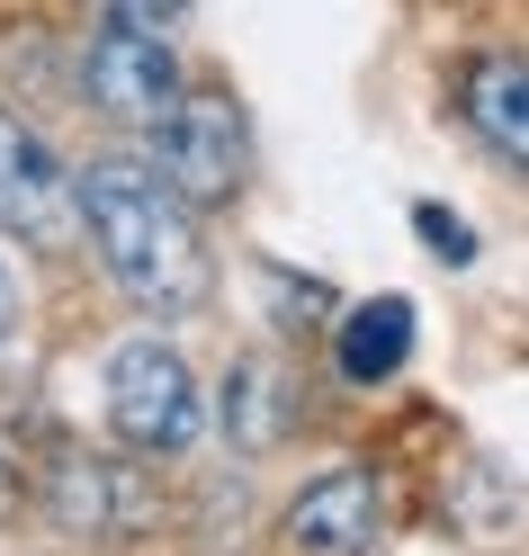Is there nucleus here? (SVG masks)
<instances>
[{"label":"nucleus","instance_id":"nucleus-1","mask_svg":"<svg viewBox=\"0 0 529 556\" xmlns=\"http://www.w3.org/2000/svg\"><path fill=\"white\" fill-rule=\"evenodd\" d=\"M81 216L109 278L144 305V315H189L206 296V252H198V225H189V198L162 180L153 162H90L81 170Z\"/></svg>","mask_w":529,"mask_h":556},{"label":"nucleus","instance_id":"nucleus-2","mask_svg":"<svg viewBox=\"0 0 529 556\" xmlns=\"http://www.w3.org/2000/svg\"><path fill=\"white\" fill-rule=\"evenodd\" d=\"M109 422L126 448H144V458H180V448H198L206 431V395L189 359L171 351V341H117L109 351Z\"/></svg>","mask_w":529,"mask_h":556},{"label":"nucleus","instance_id":"nucleus-3","mask_svg":"<svg viewBox=\"0 0 529 556\" xmlns=\"http://www.w3.org/2000/svg\"><path fill=\"white\" fill-rule=\"evenodd\" d=\"M242 162H252V135L225 90H180V109L153 126V170L189 206H225L242 189Z\"/></svg>","mask_w":529,"mask_h":556},{"label":"nucleus","instance_id":"nucleus-4","mask_svg":"<svg viewBox=\"0 0 529 556\" xmlns=\"http://www.w3.org/2000/svg\"><path fill=\"white\" fill-rule=\"evenodd\" d=\"M81 90H90V109L99 117H117V126H162L171 109H180V54H171L162 27H117V18H99V37L81 54Z\"/></svg>","mask_w":529,"mask_h":556},{"label":"nucleus","instance_id":"nucleus-5","mask_svg":"<svg viewBox=\"0 0 529 556\" xmlns=\"http://www.w3.org/2000/svg\"><path fill=\"white\" fill-rule=\"evenodd\" d=\"M46 511L73 539H144L162 520V494H153V476L135 458H54Z\"/></svg>","mask_w":529,"mask_h":556},{"label":"nucleus","instance_id":"nucleus-6","mask_svg":"<svg viewBox=\"0 0 529 556\" xmlns=\"http://www.w3.org/2000/svg\"><path fill=\"white\" fill-rule=\"evenodd\" d=\"M0 225L18 242H73L81 216V170H63L37 126L0 117Z\"/></svg>","mask_w":529,"mask_h":556},{"label":"nucleus","instance_id":"nucleus-7","mask_svg":"<svg viewBox=\"0 0 529 556\" xmlns=\"http://www.w3.org/2000/svg\"><path fill=\"white\" fill-rule=\"evenodd\" d=\"M386 530V494L368 467H332L288 503V547L297 556H368Z\"/></svg>","mask_w":529,"mask_h":556},{"label":"nucleus","instance_id":"nucleus-8","mask_svg":"<svg viewBox=\"0 0 529 556\" xmlns=\"http://www.w3.org/2000/svg\"><path fill=\"white\" fill-rule=\"evenodd\" d=\"M457 109L484 135V153H503L529 180V54H476L457 81Z\"/></svg>","mask_w":529,"mask_h":556},{"label":"nucleus","instance_id":"nucleus-9","mask_svg":"<svg viewBox=\"0 0 529 556\" xmlns=\"http://www.w3.org/2000/svg\"><path fill=\"white\" fill-rule=\"evenodd\" d=\"M332 359L350 387H386L404 359H413V305L404 296H368V305H350L341 315V341H332Z\"/></svg>","mask_w":529,"mask_h":556},{"label":"nucleus","instance_id":"nucleus-10","mask_svg":"<svg viewBox=\"0 0 529 556\" xmlns=\"http://www.w3.org/2000/svg\"><path fill=\"white\" fill-rule=\"evenodd\" d=\"M278 422H288V395H278V377H269L261 359H242V368L225 377V431H234V448H269Z\"/></svg>","mask_w":529,"mask_h":556},{"label":"nucleus","instance_id":"nucleus-11","mask_svg":"<svg viewBox=\"0 0 529 556\" xmlns=\"http://www.w3.org/2000/svg\"><path fill=\"white\" fill-rule=\"evenodd\" d=\"M413 233L431 242V261H449V269L476 261V233H467V216H449V206H413Z\"/></svg>","mask_w":529,"mask_h":556},{"label":"nucleus","instance_id":"nucleus-12","mask_svg":"<svg viewBox=\"0 0 529 556\" xmlns=\"http://www.w3.org/2000/svg\"><path fill=\"white\" fill-rule=\"evenodd\" d=\"M99 18H117V27H180L189 0H99Z\"/></svg>","mask_w":529,"mask_h":556},{"label":"nucleus","instance_id":"nucleus-13","mask_svg":"<svg viewBox=\"0 0 529 556\" xmlns=\"http://www.w3.org/2000/svg\"><path fill=\"white\" fill-rule=\"evenodd\" d=\"M10 324H18V278H10V261H0V341H10Z\"/></svg>","mask_w":529,"mask_h":556}]
</instances>
